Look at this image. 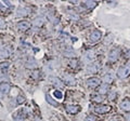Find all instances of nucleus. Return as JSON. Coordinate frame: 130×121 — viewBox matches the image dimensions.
Segmentation results:
<instances>
[{
  "label": "nucleus",
  "instance_id": "obj_1",
  "mask_svg": "<svg viewBox=\"0 0 130 121\" xmlns=\"http://www.w3.org/2000/svg\"><path fill=\"white\" fill-rule=\"evenodd\" d=\"M129 74H130V64L121 66L118 69V71H117V76H118L119 78H121V79L126 78Z\"/></svg>",
  "mask_w": 130,
  "mask_h": 121
},
{
  "label": "nucleus",
  "instance_id": "obj_2",
  "mask_svg": "<svg viewBox=\"0 0 130 121\" xmlns=\"http://www.w3.org/2000/svg\"><path fill=\"white\" fill-rule=\"evenodd\" d=\"M111 110V106L108 105H100V106H96L94 108V111L96 114H106Z\"/></svg>",
  "mask_w": 130,
  "mask_h": 121
},
{
  "label": "nucleus",
  "instance_id": "obj_3",
  "mask_svg": "<svg viewBox=\"0 0 130 121\" xmlns=\"http://www.w3.org/2000/svg\"><path fill=\"white\" fill-rule=\"evenodd\" d=\"M119 57V49H113L108 54V59L111 62H116Z\"/></svg>",
  "mask_w": 130,
  "mask_h": 121
},
{
  "label": "nucleus",
  "instance_id": "obj_4",
  "mask_svg": "<svg viewBox=\"0 0 130 121\" xmlns=\"http://www.w3.org/2000/svg\"><path fill=\"white\" fill-rule=\"evenodd\" d=\"M101 37H102V34H101L100 30H93L92 33L90 34V41L96 42V41H99V40L101 39Z\"/></svg>",
  "mask_w": 130,
  "mask_h": 121
},
{
  "label": "nucleus",
  "instance_id": "obj_5",
  "mask_svg": "<svg viewBox=\"0 0 130 121\" xmlns=\"http://www.w3.org/2000/svg\"><path fill=\"white\" fill-rule=\"evenodd\" d=\"M99 84H100V80L95 77L89 78L87 80V86L90 87V88H96V87H99Z\"/></svg>",
  "mask_w": 130,
  "mask_h": 121
},
{
  "label": "nucleus",
  "instance_id": "obj_6",
  "mask_svg": "<svg viewBox=\"0 0 130 121\" xmlns=\"http://www.w3.org/2000/svg\"><path fill=\"white\" fill-rule=\"evenodd\" d=\"M29 27H30V23L28 22V21H22V22H19L18 23V28H19L20 30H22V31L27 30Z\"/></svg>",
  "mask_w": 130,
  "mask_h": 121
},
{
  "label": "nucleus",
  "instance_id": "obj_7",
  "mask_svg": "<svg viewBox=\"0 0 130 121\" xmlns=\"http://www.w3.org/2000/svg\"><path fill=\"white\" fill-rule=\"evenodd\" d=\"M66 110L70 114H77L80 110V107L78 105H67L66 106Z\"/></svg>",
  "mask_w": 130,
  "mask_h": 121
},
{
  "label": "nucleus",
  "instance_id": "obj_8",
  "mask_svg": "<svg viewBox=\"0 0 130 121\" xmlns=\"http://www.w3.org/2000/svg\"><path fill=\"white\" fill-rule=\"evenodd\" d=\"M10 84L9 83H5V82H2V83H0V92H1L2 94H8L10 92Z\"/></svg>",
  "mask_w": 130,
  "mask_h": 121
},
{
  "label": "nucleus",
  "instance_id": "obj_9",
  "mask_svg": "<svg viewBox=\"0 0 130 121\" xmlns=\"http://www.w3.org/2000/svg\"><path fill=\"white\" fill-rule=\"evenodd\" d=\"M58 67V63H55L54 61H51V62L48 63V65L46 66V71L47 72H52L54 69H56Z\"/></svg>",
  "mask_w": 130,
  "mask_h": 121
},
{
  "label": "nucleus",
  "instance_id": "obj_10",
  "mask_svg": "<svg viewBox=\"0 0 130 121\" xmlns=\"http://www.w3.org/2000/svg\"><path fill=\"white\" fill-rule=\"evenodd\" d=\"M120 108L124 111H130V100L129 99H125L121 102L120 104Z\"/></svg>",
  "mask_w": 130,
  "mask_h": 121
},
{
  "label": "nucleus",
  "instance_id": "obj_11",
  "mask_svg": "<svg viewBox=\"0 0 130 121\" xmlns=\"http://www.w3.org/2000/svg\"><path fill=\"white\" fill-rule=\"evenodd\" d=\"M93 58H94V53L92 51H87L86 54H85V61L87 63H90L93 61Z\"/></svg>",
  "mask_w": 130,
  "mask_h": 121
},
{
  "label": "nucleus",
  "instance_id": "obj_12",
  "mask_svg": "<svg viewBox=\"0 0 130 121\" xmlns=\"http://www.w3.org/2000/svg\"><path fill=\"white\" fill-rule=\"evenodd\" d=\"M99 68H100L99 64H91V65L88 67V72L89 74H95V72L99 70Z\"/></svg>",
  "mask_w": 130,
  "mask_h": 121
},
{
  "label": "nucleus",
  "instance_id": "obj_13",
  "mask_svg": "<svg viewBox=\"0 0 130 121\" xmlns=\"http://www.w3.org/2000/svg\"><path fill=\"white\" fill-rule=\"evenodd\" d=\"M10 55V48H2L0 49V57H8Z\"/></svg>",
  "mask_w": 130,
  "mask_h": 121
},
{
  "label": "nucleus",
  "instance_id": "obj_14",
  "mask_svg": "<svg viewBox=\"0 0 130 121\" xmlns=\"http://www.w3.org/2000/svg\"><path fill=\"white\" fill-rule=\"evenodd\" d=\"M26 67L32 69V68L37 67V63H36V61L34 58H28V61L26 62Z\"/></svg>",
  "mask_w": 130,
  "mask_h": 121
},
{
  "label": "nucleus",
  "instance_id": "obj_15",
  "mask_svg": "<svg viewBox=\"0 0 130 121\" xmlns=\"http://www.w3.org/2000/svg\"><path fill=\"white\" fill-rule=\"evenodd\" d=\"M113 80H114V75L113 74H106V75H104L103 81L105 82V84L113 82Z\"/></svg>",
  "mask_w": 130,
  "mask_h": 121
},
{
  "label": "nucleus",
  "instance_id": "obj_16",
  "mask_svg": "<svg viewBox=\"0 0 130 121\" xmlns=\"http://www.w3.org/2000/svg\"><path fill=\"white\" fill-rule=\"evenodd\" d=\"M18 16L19 17H24V16H26V15L28 14V11L27 9H25V8H20V9H18Z\"/></svg>",
  "mask_w": 130,
  "mask_h": 121
},
{
  "label": "nucleus",
  "instance_id": "obj_17",
  "mask_svg": "<svg viewBox=\"0 0 130 121\" xmlns=\"http://www.w3.org/2000/svg\"><path fill=\"white\" fill-rule=\"evenodd\" d=\"M64 81L67 82L68 84H74L75 83V79L71 75H64Z\"/></svg>",
  "mask_w": 130,
  "mask_h": 121
},
{
  "label": "nucleus",
  "instance_id": "obj_18",
  "mask_svg": "<svg viewBox=\"0 0 130 121\" xmlns=\"http://www.w3.org/2000/svg\"><path fill=\"white\" fill-rule=\"evenodd\" d=\"M63 54L65 56H67V57H74L75 56V51L73 49H65L64 52H63Z\"/></svg>",
  "mask_w": 130,
  "mask_h": 121
},
{
  "label": "nucleus",
  "instance_id": "obj_19",
  "mask_svg": "<svg viewBox=\"0 0 130 121\" xmlns=\"http://www.w3.org/2000/svg\"><path fill=\"white\" fill-rule=\"evenodd\" d=\"M42 24H43V19H42V17H37V18H35V19H34V22H32V25L36 26V27L42 26Z\"/></svg>",
  "mask_w": 130,
  "mask_h": 121
},
{
  "label": "nucleus",
  "instance_id": "obj_20",
  "mask_svg": "<svg viewBox=\"0 0 130 121\" xmlns=\"http://www.w3.org/2000/svg\"><path fill=\"white\" fill-rule=\"evenodd\" d=\"M107 90H108V86L107 84H103V86H101L99 89V93L101 95H104V94L107 93Z\"/></svg>",
  "mask_w": 130,
  "mask_h": 121
},
{
  "label": "nucleus",
  "instance_id": "obj_21",
  "mask_svg": "<svg viewBox=\"0 0 130 121\" xmlns=\"http://www.w3.org/2000/svg\"><path fill=\"white\" fill-rule=\"evenodd\" d=\"M52 82H53V83L55 84V86L60 87V88H63V87H64L63 81H61V80H60L59 78H53V79H52Z\"/></svg>",
  "mask_w": 130,
  "mask_h": 121
},
{
  "label": "nucleus",
  "instance_id": "obj_22",
  "mask_svg": "<svg viewBox=\"0 0 130 121\" xmlns=\"http://www.w3.org/2000/svg\"><path fill=\"white\" fill-rule=\"evenodd\" d=\"M46 99H47L48 102L52 105V106H58V104H59L58 102H55L54 99H52V98L50 97V95H47V96H46Z\"/></svg>",
  "mask_w": 130,
  "mask_h": 121
},
{
  "label": "nucleus",
  "instance_id": "obj_23",
  "mask_svg": "<svg viewBox=\"0 0 130 121\" xmlns=\"http://www.w3.org/2000/svg\"><path fill=\"white\" fill-rule=\"evenodd\" d=\"M85 5H86L89 9H93V8L96 6V2H94V1H86L85 2Z\"/></svg>",
  "mask_w": 130,
  "mask_h": 121
},
{
  "label": "nucleus",
  "instance_id": "obj_24",
  "mask_svg": "<svg viewBox=\"0 0 130 121\" xmlns=\"http://www.w3.org/2000/svg\"><path fill=\"white\" fill-rule=\"evenodd\" d=\"M31 77L35 78V79L39 78V70H34V71H32L31 72Z\"/></svg>",
  "mask_w": 130,
  "mask_h": 121
},
{
  "label": "nucleus",
  "instance_id": "obj_25",
  "mask_svg": "<svg viewBox=\"0 0 130 121\" xmlns=\"http://www.w3.org/2000/svg\"><path fill=\"white\" fill-rule=\"evenodd\" d=\"M77 64H78L77 59H72L71 63H70V65H71V67H73V68H76V67H77Z\"/></svg>",
  "mask_w": 130,
  "mask_h": 121
},
{
  "label": "nucleus",
  "instance_id": "obj_26",
  "mask_svg": "<svg viewBox=\"0 0 130 121\" xmlns=\"http://www.w3.org/2000/svg\"><path fill=\"white\" fill-rule=\"evenodd\" d=\"M54 95H55V97H58V98H62V93H61V91H59V90L54 91Z\"/></svg>",
  "mask_w": 130,
  "mask_h": 121
},
{
  "label": "nucleus",
  "instance_id": "obj_27",
  "mask_svg": "<svg viewBox=\"0 0 130 121\" xmlns=\"http://www.w3.org/2000/svg\"><path fill=\"white\" fill-rule=\"evenodd\" d=\"M93 100H95V102H102L103 97H101V96H96V97L93 98Z\"/></svg>",
  "mask_w": 130,
  "mask_h": 121
},
{
  "label": "nucleus",
  "instance_id": "obj_28",
  "mask_svg": "<svg viewBox=\"0 0 130 121\" xmlns=\"http://www.w3.org/2000/svg\"><path fill=\"white\" fill-rule=\"evenodd\" d=\"M23 102H24V97H22L21 95L18 96V103H19V104H21V103H23Z\"/></svg>",
  "mask_w": 130,
  "mask_h": 121
},
{
  "label": "nucleus",
  "instance_id": "obj_29",
  "mask_svg": "<svg viewBox=\"0 0 130 121\" xmlns=\"http://www.w3.org/2000/svg\"><path fill=\"white\" fill-rule=\"evenodd\" d=\"M6 27V24H5V22L2 21L1 18H0V28H5Z\"/></svg>",
  "mask_w": 130,
  "mask_h": 121
},
{
  "label": "nucleus",
  "instance_id": "obj_30",
  "mask_svg": "<svg viewBox=\"0 0 130 121\" xmlns=\"http://www.w3.org/2000/svg\"><path fill=\"white\" fill-rule=\"evenodd\" d=\"M86 121H95V119H94V117H91V116H89V117H87Z\"/></svg>",
  "mask_w": 130,
  "mask_h": 121
},
{
  "label": "nucleus",
  "instance_id": "obj_31",
  "mask_svg": "<svg viewBox=\"0 0 130 121\" xmlns=\"http://www.w3.org/2000/svg\"><path fill=\"white\" fill-rule=\"evenodd\" d=\"M8 66H9V64H8V63H1V64H0V67H8Z\"/></svg>",
  "mask_w": 130,
  "mask_h": 121
},
{
  "label": "nucleus",
  "instance_id": "obj_32",
  "mask_svg": "<svg viewBox=\"0 0 130 121\" xmlns=\"http://www.w3.org/2000/svg\"><path fill=\"white\" fill-rule=\"evenodd\" d=\"M125 58H130V50L125 54Z\"/></svg>",
  "mask_w": 130,
  "mask_h": 121
},
{
  "label": "nucleus",
  "instance_id": "obj_33",
  "mask_svg": "<svg viewBox=\"0 0 130 121\" xmlns=\"http://www.w3.org/2000/svg\"><path fill=\"white\" fill-rule=\"evenodd\" d=\"M126 119H127V121H130V114L126 115Z\"/></svg>",
  "mask_w": 130,
  "mask_h": 121
}]
</instances>
